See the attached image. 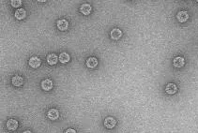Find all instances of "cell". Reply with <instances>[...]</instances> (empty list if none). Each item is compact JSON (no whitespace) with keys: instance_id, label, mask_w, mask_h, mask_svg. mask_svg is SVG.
Listing matches in <instances>:
<instances>
[{"instance_id":"obj_2","label":"cell","mask_w":198,"mask_h":133,"mask_svg":"<svg viewBox=\"0 0 198 133\" xmlns=\"http://www.w3.org/2000/svg\"><path fill=\"white\" fill-rule=\"evenodd\" d=\"M18 126H19V124H18L17 120H15V119H10V120H8V122H7V127H8V130H10V131L16 130H17Z\"/></svg>"},{"instance_id":"obj_13","label":"cell","mask_w":198,"mask_h":133,"mask_svg":"<svg viewBox=\"0 0 198 133\" xmlns=\"http://www.w3.org/2000/svg\"><path fill=\"white\" fill-rule=\"evenodd\" d=\"M165 91L169 95H173L178 91V87H176L175 84H168L165 87Z\"/></svg>"},{"instance_id":"obj_16","label":"cell","mask_w":198,"mask_h":133,"mask_svg":"<svg viewBox=\"0 0 198 133\" xmlns=\"http://www.w3.org/2000/svg\"><path fill=\"white\" fill-rule=\"evenodd\" d=\"M58 58H59V61L61 62V63H63V64L68 63V62L70 61V55L67 53H61Z\"/></svg>"},{"instance_id":"obj_7","label":"cell","mask_w":198,"mask_h":133,"mask_svg":"<svg viewBox=\"0 0 198 133\" xmlns=\"http://www.w3.org/2000/svg\"><path fill=\"white\" fill-rule=\"evenodd\" d=\"M41 87L45 91L51 90L53 88V82L50 79H46V80L43 81V82H41Z\"/></svg>"},{"instance_id":"obj_3","label":"cell","mask_w":198,"mask_h":133,"mask_svg":"<svg viewBox=\"0 0 198 133\" xmlns=\"http://www.w3.org/2000/svg\"><path fill=\"white\" fill-rule=\"evenodd\" d=\"M116 124V120L114 117H106L104 120V126L105 127L109 128V130H111V128L115 127Z\"/></svg>"},{"instance_id":"obj_9","label":"cell","mask_w":198,"mask_h":133,"mask_svg":"<svg viewBox=\"0 0 198 133\" xmlns=\"http://www.w3.org/2000/svg\"><path fill=\"white\" fill-rule=\"evenodd\" d=\"M58 60H59V58L57 57L56 53H50L47 56V62L49 65H56Z\"/></svg>"},{"instance_id":"obj_18","label":"cell","mask_w":198,"mask_h":133,"mask_svg":"<svg viewBox=\"0 0 198 133\" xmlns=\"http://www.w3.org/2000/svg\"><path fill=\"white\" fill-rule=\"evenodd\" d=\"M65 133H77V132L75 131L74 130H73V128H69V130H67L65 131Z\"/></svg>"},{"instance_id":"obj_8","label":"cell","mask_w":198,"mask_h":133,"mask_svg":"<svg viewBox=\"0 0 198 133\" xmlns=\"http://www.w3.org/2000/svg\"><path fill=\"white\" fill-rule=\"evenodd\" d=\"M173 64L176 66V68H182L185 64V60L183 57L181 56H178L174 58V60H173Z\"/></svg>"},{"instance_id":"obj_19","label":"cell","mask_w":198,"mask_h":133,"mask_svg":"<svg viewBox=\"0 0 198 133\" xmlns=\"http://www.w3.org/2000/svg\"><path fill=\"white\" fill-rule=\"evenodd\" d=\"M23 133H32V132L30 130H26V131H24Z\"/></svg>"},{"instance_id":"obj_15","label":"cell","mask_w":198,"mask_h":133,"mask_svg":"<svg viewBox=\"0 0 198 133\" xmlns=\"http://www.w3.org/2000/svg\"><path fill=\"white\" fill-rule=\"evenodd\" d=\"M15 18L18 20H22L26 16V11L24 10V9H18L17 10L15 11Z\"/></svg>"},{"instance_id":"obj_1","label":"cell","mask_w":198,"mask_h":133,"mask_svg":"<svg viewBox=\"0 0 198 133\" xmlns=\"http://www.w3.org/2000/svg\"><path fill=\"white\" fill-rule=\"evenodd\" d=\"M28 64H29V66H31V68H33V69H38L40 66L41 61H40V59L38 56H32L30 59H29Z\"/></svg>"},{"instance_id":"obj_11","label":"cell","mask_w":198,"mask_h":133,"mask_svg":"<svg viewBox=\"0 0 198 133\" xmlns=\"http://www.w3.org/2000/svg\"><path fill=\"white\" fill-rule=\"evenodd\" d=\"M91 10H92V8L91 6L89 5V4H87V3H85V4H83V5L81 6V8H80V11L82 12L83 14H85V15H88L91 12Z\"/></svg>"},{"instance_id":"obj_5","label":"cell","mask_w":198,"mask_h":133,"mask_svg":"<svg viewBox=\"0 0 198 133\" xmlns=\"http://www.w3.org/2000/svg\"><path fill=\"white\" fill-rule=\"evenodd\" d=\"M176 18H178V20L180 23H184L189 19V14H188V12L185 11V10L179 11L178 13V15H176Z\"/></svg>"},{"instance_id":"obj_17","label":"cell","mask_w":198,"mask_h":133,"mask_svg":"<svg viewBox=\"0 0 198 133\" xmlns=\"http://www.w3.org/2000/svg\"><path fill=\"white\" fill-rule=\"evenodd\" d=\"M11 5L12 7H15V8H18L21 6V4H22V1L21 0H11Z\"/></svg>"},{"instance_id":"obj_4","label":"cell","mask_w":198,"mask_h":133,"mask_svg":"<svg viewBox=\"0 0 198 133\" xmlns=\"http://www.w3.org/2000/svg\"><path fill=\"white\" fill-rule=\"evenodd\" d=\"M69 26V23L68 21L65 20V19H61V20H58L57 21V27L59 30L61 31H65L67 30V28Z\"/></svg>"},{"instance_id":"obj_10","label":"cell","mask_w":198,"mask_h":133,"mask_svg":"<svg viewBox=\"0 0 198 133\" xmlns=\"http://www.w3.org/2000/svg\"><path fill=\"white\" fill-rule=\"evenodd\" d=\"M48 117L51 120H56L59 117V112L56 109H50L48 111Z\"/></svg>"},{"instance_id":"obj_14","label":"cell","mask_w":198,"mask_h":133,"mask_svg":"<svg viewBox=\"0 0 198 133\" xmlns=\"http://www.w3.org/2000/svg\"><path fill=\"white\" fill-rule=\"evenodd\" d=\"M11 82H12V85H13L14 86H21L24 84V79L21 76H19V75H16V76H14L13 78H12Z\"/></svg>"},{"instance_id":"obj_12","label":"cell","mask_w":198,"mask_h":133,"mask_svg":"<svg viewBox=\"0 0 198 133\" xmlns=\"http://www.w3.org/2000/svg\"><path fill=\"white\" fill-rule=\"evenodd\" d=\"M98 65V59L96 57H89L86 60V66L89 69H94Z\"/></svg>"},{"instance_id":"obj_6","label":"cell","mask_w":198,"mask_h":133,"mask_svg":"<svg viewBox=\"0 0 198 133\" xmlns=\"http://www.w3.org/2000/svg\"><path fill=\"white\" fill-rule=\"evenodd\" d=\"M110 36H111V38H112L113 39L117 40V39H119L121 38V36H122V31L120 30V29H119V28H115V29H113V30L111 31Z\"/></svg>"}]
</instances>
